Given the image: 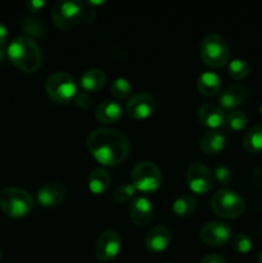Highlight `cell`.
<instances>
[{
	"instance_id": "cell-1",
	"label": "cell",
	"mask_w": 262,
	"mask_h": 263,
	"mask_svg": "<svg viewBox=\"0 0 262 263\" xmlns=\"http://www.w3.org/2000/svg\"><path fill=\"white\" fill-rule=\"evenodd\" d=\"M86 146L98 163L117 166L127 158L130 143L127 136L115 128H97L86 139Z\"/></svg>"
},
{
	"instance_id": "cell-2",
	"label": "cell",
	"mask_w": 262,
	"mask_h": 263,
	"mask_svg": "<svg viewBox=\"0 0 262 263\" xmlns=\"http://www.w3.org/2000/svg\"><path fill=\"white\" fill-rule=\"evenodd\" d=\"M7 55L13 66L25 73H35L43 63L40 46L28 36H18L10 41Z\"/></svg>"
},
{
	"instance_id": "cell-3",
	"label": "cell",
	"mask_w": 262,
	"mask_h": 263,
	"mask_svg": "<svg viewBox=\"0 0 262 263\" xmlns=\"http://www.w3.org/2000/svg\"><path fill=\"white\" fill-rule=\"evenodd\" d=\"M33 198L20 187H5L0 192V210L10 218H23L32 211Z\"/></svg>"
},
{
	"instance_id": "cell-4",
	"label": "cell",
	"mask_w": 262,
	"mask_h": 263,
	"mask_svg": "<svg viewBox=\"0 0 262 263\" xmlns=\"http://www.w3.org/2000/svg\"><path fill=\"white\" fill-rule=\"evenodd\" d=\"M199 54L205 66L211 68H222L230 58V49L222 36L210 33L200 43Z\"/></svg>"
},
{
	"instance_id": "cell-5",
	"label": "cell",
	"mask_w": 262,
	"mask_h": 263,
	"mask_svg": "<svg viewBox=\"0 0 262 263\" xmlns=\"http://www.w3.org/2000/svg\"><path fill=\"white\" fill-rule=\"evenodd\" d=\"M211 208L221 218H238L246 211V202L234 190L221 189L213 194Z\"/></svg>"
},
{
	"instance_id": "cell-6",
	"label": "cell",
	"mask_w": 262,
	"mask_h": 263,
	"mask_svg": "<svg viewBox=\"0 0 262 263\" xmlns=\"http://www.w3.org/2000/svg\"><path fill=\"white\" fill-rule=\"evenodd\" d=\"M45 91L53 102L67 104L73 100L77 94V84L71 74L66 72H55L46 79Z\"/></svg>"
},
{
	"instance_id": "cell-7",
	"label": "cell",
	"mask_w": 262,
	"mask_h": 263,
	"mask_svg": "<svg viewBox=\"0 0 262 263\" xmlns=\"http://www.w3.org/2000/svg\"><path fill=\"white\" fill-rule=\"evenodd\" d=\"M134 187L141 193H153L161 186L162 174L158 167L148 161L139 162L131 171Z\"/></svg>"
},
{
	"instance_id": "cell-8",
	"label": "cell",
	"mask_w": 262,
	"mask_h": 263,
	"mask_svg": "<svg viewBox=\"0 0 262 263\" xmlns=\"http://www.w3.org/2000/svg\"><path fill=\"white\" fill-rule=\"evenodd\" d=\"M84 14L82 3L74 0L57 2L53 7V22L59 30L68 31L76 27Z\"/></svg>"
},
{
	"instance_id": "cell-9",
	"label": "cell",
	"mask_w": 262,
	"mask_h": 263,
	"mask_svg": "<svg viewBox=\"0 0 262 263\" xmlns=\"http://www.w3.org/2000/svg\"><path fill=\"white\" fill-rule=\"evenodd\" d=\"M186 180L190 190L195 194H205L213 187V174L205 164L194 162L188 167Z\"/></svg>"
},
{
	"instance_id": "cell-10",
	"label": "cell",
	"mask_w": 262,
	"mask_h": 263,
	"mask_svg": "<svg viewBox=\"0 0 262 263\" xmlns=\"http://www.w3.org/2000/svg\"><path fill=\"white\" fill-rule=\"evenodd\" d=\"M121 244H122L121 236L116 231H104L103 234H100L95 243V257L102 262L112 261L120 253Z\"/></svg>"
},
{
	"instance_id": "cell-11",
	"label": "cell",
	"mask_w": 262,
	"mask_h": 263,
	"mask_svg": "<svg viewBox=\"0 0 262 263\" xmlns=\"http://www.w3.org/2000/svg\"><path fill=\"white\" fill-rule=\"evenodd\" d=\"M200 239L210 247H221L233 238V231L229 225L218 221L205 223L200 230Z\"/></svg>"
},
{
	"instance_id": "cell-12",
	"label": "cell",
	"mask_w": 262,
	"mask_h": 263,
	"mask_svg": "<svg viewBox=\"0 0 262 263\" xmlns=\"http://www.w3.org/2000/svg\"><path fill=\"white\" fill-rule=\"evenodd\" d=\"M156 109V99L151 94L140 92L128 99L126 110L134 120H145L151 117Z\"/></svg>"
},
{
	"instance_id": "cell-13",
	"label": "cell",
	"mask_w": 262,
	"mask_h": 263,
	"mask_svg": "<svg viewBox=\"0 0 262 263\" xmlns=\"http://www.w3.org/2000/svg\"><path fill=\"white\" fill-rule=\"evenodd\" d=\"M38 203L44 208H54L61 205L66 199V189L58 182L45 184L38 190Z\"/></svg>"
},
{
	"instance_id": "cell-14",
	"label": "cell",
	"mask_w": 262,
	"mask_h": 263,
	"mask_svg": "<svg viewBox=\"0 0 262 263\" xmlns=\"http://www.w3.org/2000/svg\"><path fill=\"white\" fill-rule=\"evenodd\" d=\"M128 215L136 226L139 228L146 226L153 217V207H152L151 200L145 197L134 198L128 208Z\"/></svg>"
},
{
	"instance_id": "cell-15",
	"label": "cell",
	"mask_w": 262,
	"mask_h": 263,
	"mask_svg": "<svg viewBox=\"0 0 262 263\" xmlns=\"http://www.w3.org/2000/svg\"><path fill=\"white\" fill-rule=\"evenodd\" d=\"M171 231L166 226H156L145 236V248L153 253H161L171 243Z\"/></svg>"
},
{
	"instance_id": "cell-16",
	"label": "cell",
	"mask_w": 262,
	"mask_h": 263,
	"mask_svg": "<svg viewBox=\"0 0 262 263\" xmlns=\"http://www.w3.org/2000/svg\"><path fill=\"white\" fill-rule=\"evenodd\" d=\"M198 120L202 125L215 130L225 125L226 115L218 105L204 104L198 109Z\"/></svg>"
},
{
	"instance_id": "cell-17",
	"label": "cell",
	"mask_w": 262,
	"mask_h": 263,
	"mask_svg": "<svg viewBox=\"0 0 262 263\" xmlns=\"http://www.w3.org/2000/svg\"><path fill=\"white\" fill-rule=\"evenodd\" d=\"M247 99V89L241 85H231L226 87L218 97V103L222 109L231 110L239 107Z\"/></svg>"
},
{
	"instance_id": "cell-18",
	"label": "cell",
	"mask_w": 262,
	"mask_h": 263,
	"mask_svg": "<svg viewBox=\"0 0 262 263\" xmlns=\"http://www.w3.org/2000/svg\"><path fill=\"white\" fill-rule=\"evenodd\" d=\"M95 117L100 123H104V125L116 123L122 117V107L120 103L115 100H105L97 107Z\"/></svg>"
},
{
	"instance_id": "cell-19",
	"label": "cell",
	"mask_w": 262,
	"mask_h": 263,
	"mask_svg": "<svg viewBox=\"0 0 262 263\" xmlns=\"http://www.w3.org/2000/svg\"><path fill=\"white\" fill-rule=\"evenodd\" d=\"M107 74L102 69H89L84 72L80 79V86L85 92H97L104 87Z\"/></svg>"
},
{
	"instance_id": "cell-20",
	"label": "cell",
	"mask_w": 262,
	"mask_h": 263,
	"mask_svg": "<svg viewBox=\"0 0 262 263\" xmlns=\"http://www.w3.org/2000/svg\"><path fill=\"white\" fill-rule=\"evenodd\" d=\"M226 144V138L218 131H208L200 139V149L204 152L205 154H217L225 148Z\"/></svg>"
},
{
	"instance_id": "cell-21",
	"label": "cell",
	"mask_w": 262,
	"mask_h": 263,
	"mask_svg": "<svg viewBox=\"0 0 262 263\" xmlns=\"http://www.w3.org/2000/svg\"><path fill=\"white\" fill-rule=\"evenodd\" d=\"M197 87L199 92L204 97H213L221 90V80L215 72H203L197 81Z\"/></svg>"
},
{
	"instance_id": "cell-22",
	"label": "cell",
	"mask_w": 262,
	"mask_h": 263,
	"mask_svg": "<svg viewBox=\"0 0 262 263\" xmlns=\"http://www.w3.org/2000/svg\"><path fill=\"white\" fill-rule=\"evenodd\" d=\"M110 185V176L104 168H94L89 176V190L95 195L104 194Z\"/></svg>"
},
{
	"instance_id": "cell-23",
	"label": "cell",
	"mask_w": 262,
	"mask_h": 263,
	"mask_svg": "<svg viewBox=\"0 0 262 263\" xmlns=\"http://www.w3.org/2000/svg\"><path fill=\"white\" fill-rule=\"evenodd\" d=\"M243 146L248 153L258 154L262 152V125L253 126L243 139Z\"/></svg>"
},
{
	"instance_id": "cell-24",
	"label": "cell",
	"mask_w": 262,
	"mask_h": 263,
	"mask_svg": "<svg viewBox=\"0 0 262 263\" xmlns=\"http://www.w3.org/2000/svg\"><path fill=\"white\" fill-rule=\"evenodd\" d=\"M197 208V199L193 195H181L172 204V211L177 217H189Z\"/></svg>"
},
{
	"instance_id": "cell-25",
	"label": "cell",
	"mask_w": 262,
	"mask_h": 263,
	"mask_svg": "<svg viewBox=\"0 0 262 263\" xmlns=\"http://www.w3.org/2000/svg\"><path fill=\"white\" fill-rule=\"evenodd\" d=\"M229 74L236 81L244 80L249 74V66L243 59H234L229 63Z\"/></svg>"
},
{
	"instance_id": "cell-26",
	"label": "cell",
	"mask_w": 262,
	"mask_h": 263,
	"mask_svg": "<svg viewBox=\"0 0 262 263\" xmlns=\"http://www.w3.org/2000/svg\"><path fill=\"white\" fill-rule=\"evenodd\" d=\"M131 91H133V87L126 79H121V77L116 79L110 85V92H112L113 97L120 100L130 97Z\"/></svg>"
},
{
	"instance_id": "cell-27",
	"label": "cell",
	"mask_w": 262,
	"mask_h": 263,
	"mask_svg": "<svg viewBox=\"0 0 262 263\" xmlns=\"http://www.w3.org/2000/svg\"><path fill=\"white\" fill-rule=\"evenodd\" d=\"M226 126H228L230 130L233 131H240L243 130L244 127L248 123V117L244 112H240V110H234V112L229 113L226 116Z\"/></svg>"
},
{
	"instance_id": "cell-28",
	"label": "cell",
	"mask_w": 262,
	"mask_h": 263,
	"mask_svg": "<svg viewBox=\"0 0 262 263\" xmlns=\"http://www.w3.org/2000/svg\"><path fill=\"white\" fill-rule=\"evenodd\" d=\"M21 27H22L23 32H26L28 36V37H41V36L44 35V27L43 25H41V22H39L36 18H25V20L22 21V25H21Z\"/></svg>"
},
{
	"instance_id": "cell-29",
	"label": "cell",
	"mask_w": 262,
	"mask_h": 263,
	"mask_svg": "<svg viewBox=\"0 0 262 263\" xmlns=\"http://www.w3.org/2000/svg\"><path fill=\"white\" fill-rule=\"evenodd\" d=\"M136 189L133 184H123L121 186L116 187L113 192V199L117 203H127L135 197Z\"/></svg>"
},
{
	"instance_id": "cell-30",
	"label": "cell",
	"mask_w": 262,
	"mask_h": 263,
	"mask_svg": "<svg viewBox=\"0 0 262 263\" xmlns=\"http://www.w3.org/2000/svg\"><path fill=\"white\" fill-rule=\"evenodd\" d=\"M233 248L235 249L238 253L246 254L252 249V241L246 234H238L234 236L233 239Z\"/></svg>"
},
{
	"instance_id": "cell-31",
	"label": "cell",
	"mask_w": 262,
	"mask_h": 263,
	"mask_svg": "<svg viewBox=\"0 0 262 263\" xmlns=\"http://www.w3.org/2000/svg\"><path fill=\"white\" fill-rule=\"evenodd\" d=\"M213 179L218 181L221 185H228L231 181V172L228 167L217 166L213 171Z\"/></svg>"
},
{
	"instance_id": "cell-32",
	"label": "cell",
	"mask_w": 262,
	"mask_h": 263,
	"mask_svg": "<svg viewBox=\"0 0 262 263\" xmlns=\"http://www.w3.org/2000/svg\"><path fill=\"white\" fill-rule=\"evenodd\" d=\"M91 102H92L91 97L85 91H81V92L77 91V94L74 95L73 98V103L77 105V107L81 108V109H87V108L91 105Z\"/></svg>"
},
{
	"instance_id": "cell-33",
	"label": "cell",
	"mask_w": 262,
	"mask_h": 263,
	"mask_svg": "<svg viewBox=\"0 0 262 263\" xmlns=\"http://www.w3.org/2000/svg\"><path fill=\"white\" fill-rule=\"evenodd\" d=\"M44 7H45V2H43V0H31L27 3V8L32 13L40 12Z\"/></svg>"
},
{
	"instance_id": "cell-34",
	"label": "cell",
	"mask_w": 262,
	"mask_h": 263,
	"mask_svg": "<svg viewBox=\"0 0 262 263\" xmlns=\"http://www.w3.org/2000/svg\"><path fill=\"white\" fill-rule=\"evenodd\" d=\"M200 263H226V261L218 254H208L200 259Z\"/></svg>"
},
{
	"instance_id": "cell-35",
	"label": "cell",
	"mask_w": 262,
	"mask_h": 263,
	"mask_svg": "<svg viewBox=\"0 0 262 263\" xmlns=\"http://www.w3.org/2000/svg\"><path fill=\"white\" fill-rule=\"evenodd\" d=\"M253 181L257 189L262 190V168L257 167L253 171Z\"/></svg>"
},
{
	"instance_id": "cell-36",
	"label": "cell",
	"mask_w": 262,
	"mask_h": 263,
	"mask_svg": "<svg viewBox=\"0 0 262 263\" xmlns=\"http://www.w3.org/2000/svg\"><path fill=\"white\" fill-rule=\"evenodd\" d=\"M8 41V31H7V27H5L3 23H0V48H3V46L7 44Z\"/></svg>"
},
{
	"instance_id": "cell-37",
	"label": "cell",
	"mask_w": 262,
	"mask_h": 263,
	"mask_svg": "<svg viewBox=\"0 0 262 263\" xmlns=\"http://www.w3.org/2000/svg\"><path fill=\"white\" fill-rule=\"evenodd\" d=\"M5 58V54H4V50H3L2 48H0V63H2L3 61H4Z\"/></svg>"
},
{
	"instance_id": "cell-38",
	"label": "cell",
	"mask_w": 262,
	"mask_h": 263,
	"mask_svg": "<svg viewBox=\"0 0 262 263\" xmlns=\"http://www.w3.org/2000/svg\"><path fill=\"white\" fill-rule=\"evenodd\" d=\"M104 2H87L89 5H102Z\"/></svg>"
},
{
	"instance_id": "cell-39",
	"label": "cell",
	"mask_w": 262,
	"mask_h": 263,
	"mask_svg": "<svg viewBox=\"0 0 262 263\" xmlns=\"http://www.w3.org/2000/svg\"><path fill=\"white\" fill-rule=\"evenodd\" d=\"M257 262H258V263H262V251L259 252L258 257H257Z\"/></svg>"
},
{
	"instance_id": "cell-40",
	"label": "cell",
	"mask_w": 262,
	"mask_h": 263,
	"mask_svg": "<svg viewBox=\"0 0 262 263\" xmlns=\"http://www.w3.org/2000/svg\"><path fill=\"white\" fill-rule=\"evenodd\" d=\"M259 115L262 116V104H261V107H259Z\"/></svg>"
},
{
	"instance_id": "cell-41",
	"label": "cell",
	"mask_w": 262,
	"mask_h": 263,
	"mask_svg": "<svg viewBox=\"0 0 262 263\" xmlns=\"http://www.w3.org/2000/svg\"><path fill=\"white\" fill-rule=\"evenodd\" d=\"M259 233H261V235H262V223H261V228H259Z\"/></svg>"
},
{
	"instance_id": "cell-42",
	"label": "cell",
	"mask_w": 262,
	"mask_h": 263,
	"mask_svg": "<svg viewBox=\"0 0 262 263\" xmlns=\"http://www.w3.org/2000/svg\"><path fill=\"white\" fill-rule=\"evenodd\" d=\"M0 259H2V252H0Z\"/></svg>"
},
{
	"instance_id": "cell-43",
	"label": "cell",
	"mask_w": 262,
	"mask_h": 263,
	"mask_svg": "<svg viewBox=\"0 0 262 263\" xmlns=\"http://www.w3.org/2000/svg\"><path fill=\"white\" fill-rule=\"evenodd\" d=\"M261 210H262V203H261Z\"/></svg>"
},
{
	"instance_id": "cell-44",
	"label": "cell",
	"mask_w": 262,
	"mask_h": 263,
	"mask_svg": "<svg viewBox=\"0 0 262 263\" xmlns=\"http://www.w3.org/2000/svg\"><path fill=\"white\" fill-rule=\"evenodd\" d=\"M166 263H170V262H166Z\"/></svg>"
}]
</instances>
